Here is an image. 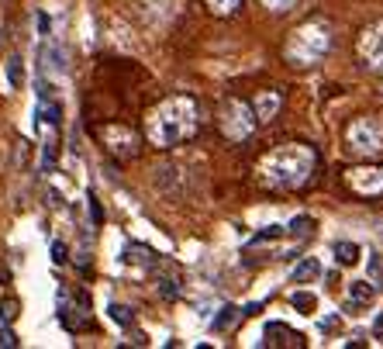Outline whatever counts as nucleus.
<instances>
[{
    "mask_svg": "<svg viewBox=\"0 0 383 349\" xmlns=\"http://www.w3.org/2000/svg\"><path fill=\"white\" fill-rule=\"evenodd\" d=\"M318 166V156L311 145H301V142H290V145H280L273 153H266L255 173H259V184L270 190H297L311 180Z\"/></svg>",
    "mask_w": 383,
    "mask_h": 349,
    "instance_id": "1",
    "label": "nucleus"
},
{
    "mask_svg": "<svg viewBox=\"0 0 383 349\" xmlns=\"http://www.w3.org/2000/svg\"><path fill=\"white\" fill-rule=\"evenodd\" d=\"M259 125L255 121V111L245 104V101H228L225 108H221V135L228 138V142H245L252 128Z\"/></svg>",
    "mask_w": 383,
    "mask_h": 349,
    "instance_id": "4",
    "label": "nucleus"
},
{
    "mask_svg": "<svg viewBox=\"0 0 383 349\" xmlns=\"http://www.w3.org/2000/svg\"><path fill=\"white\" fill-rule=\"evenodd\" d=\"M21 80H25V62H21V55H11L7 59V87H21Z\"/></svg>",
    "mask_w": 383,
    "mask_h": 349,
    "instance_id": "16",
    "label": "nucleus"
},
{
    "mask_svg": "<svg viewBox=\"0 0 383 349\" xmlns=\"http://www.w3.org/2000/svg\"><path fill=\"white\" fill-rule=\"evenodd\" d=\"M262 4H266L270 11H290V7H294V0H262Z\"/></svg>",
    "mask_w": 383,
    "mask_h": 349,
    "instance_id": "26",
    "label": "nucleus"
},
{
    "mask_svg": "<svg viewBox=\"0 0 383 349\" xmlns=\"http://www.w3.org/2000/svg\"><path fill=\"white\" fill-rule=\"evenodd\" d=\"M90 215H94V221H97V225H101V221H104L101 208H97V201H94V197H90Z\"/></svg>",
    "mask_w": 383,
    "mask_h": 349,
    "instance_id": "28",
    "label": "nucleus"
},
{
    "mask_svg": "<svg viewBox=\"0 0 383 349\" xmlns=\"http://www.w3.org/2000/svg\"><path fill=\"white\" fill-rule=\"evenodd\" d=\"M366 280H370L377 291L383 287V260H380V256H373V260H370V277H366Z\"/></svg>",
    "mask_w": 383,
    "mask_h": 349,
    "instance_id": "21",
    "label": "nucleus"
},
{
    "mask_svg": "<svg viewBox=\"0 0 383 349\" xmlns=\"http://www.w3.org/2000/svg\"><path fill=\"white\" fill-rule=\"evenodd\" d=\"M104 142H107V149H111L114 156H121V160H128V156L138 153V138L128 132V128H118V125L104 128Z\"/></svg>",
    "mask_w": 383,
    "mask_h": 349,
    "instance_id": "9",
    "label": "nucleus"
},
{
    "mask_svg": "<svg viewBox=\"0 0 383 349\" xmlns=\"http://www.w3.org/2000/svg\"><path fill=\"white\" fill-rule=\"evenodd\" d=\"M318 277H321V263H318L314 256H307V260H301V263L294 267L290 284H311V280H318Z\"/></svg>",
    "mask_w": 383,
    "mask_h": 349,
    "instance_id": "12",
    "label": "nucleus"
},
{
    "mask_svg": "<svg viewBox=\"0 0 383 349\" xmlns=\"http://www.w3.org/2000/svg\"><path fill=\"white\" fill-rule=\"evenodd\" d=\"M314 228H318V221L307 218V215H297L290 221V232H294V236H314Z\"/></svg>",
    "mask_w": 383,
    "mask_h": 349,
    "instance_id": "18",
    "label": "nucleus"
},
{
    "mask_svg": "<svg viewBox=\"0 0 383 349\" xmlns=\"http://www.w3.org/2000/svg\"><path fill=\"white\" fill-rule=\"evenodd\" d=\"M66 253H70V249H66L62 242H52V260H55V263H66Z\"/></svg>",
    "mask_w": 383,
    "mask_h": 349,
    "instance_id": "25",
    "label": "nucleus"
},
{
    "mask_svg": "<svg viewBox=\"0 0 383 349\" xmlns=\"http://www.w3.org/2000/svg\"><path fill=\"white\" fill-rule=\"evenodd\" d=\"M359 256H362V249L356 242H335V263L338 267H356Z\"/></svg>",
    "mask_w": 383,
    "mask_h": 349,
    "instance_id": "13",
    "label": "nucleus"
},
{
    "mask_svg": "<svg viewBox=\"0 0 383 349\" xmlns=\"http://www.w3.org/2000/svg\"><path fill=\"white\" fill-rule=\"evenodd\" d=\"M345 142H349V149L359 153V156H373V153L383 149V128L373 118H356L345 128Z\"/></svg>",
    "mask_w": 383,
    "mask_h": 349,
    "instance_id": "5",
    "label": "nucleus"
},
{
    "mask_svg": "<svg viewBox=\"0 0 383 349\" xmlns=\"http://www.w3.org/2000/svg\"><path fill=\"white\" fill-rule=\"evenodd\" d=\"M373 301H377V287H373L370 280H353V284H349V304H345V308H349L353 315H359V308H366V304H373Z\"/></svg>",
    "mask_w": 383,
    "mask_h": 349,
    "instance_id": "10",
    "label": "nucleus"
},
{
    "mask_svg": "<svg viewBox=\"0 0 383 349\" xmlns=\"http://www.w3.org/2000/svg\"><path fill=\"white\" fill-rule=\"evenodd\" d=\"M18 315H21V304H18V297H4V301H0V318L11 325L14 318H18Z\"/></svg>",
    "mask_w": 383,
    "mask_h": 349,
    "instance_id": "19",
    "label": "nucleus"
},
{
    "mask_svg": "<svg viewBox=\"0 0 383 349\" xmlns=\"http://www.w3.org/2000/svg\"><path fill=\"white\" fill-rule=\"evenodd\" d=\"M252 111H255V121H270V118H277V111H280V94H259Z\"/></svg>",
    "mask_w": 383,
    "mask_h": 349,
    "instance_id": "11",
    "label": "nucleus"
},
{
    "mask_svg": "<svg viewBox=\"0 0 383 349\" xmlns=\"http://www.w3.org/2000/svg\"><path fill=\"white\" fill-rule=\"evenodd\" d=\"M345 184L359 197H380L383 194V166H356L345 173Z\"/></svg>",
    "mask_w": 383,
    "mask_h": 349,
    "instance_id": "6",
    "label": "nucleus"
},
{
    "mask_svg": "<svg viewBox=\"0 0 383 349\" xmlns=\"http://www.w3.org/2000/svg\"><path fill=\"white\" fill-rule=\"evenodd\" d=\"M321 328H328V332H332V328H338V318H321Z\"/></svg>",
    "mask_w": 383,
    "mask_h": 349,
    "instance_id": "29",
    "label": "nucleus"
},
{
    "mask_svg": "<svg viewBox=\"0 0 383 349\" xmlns=\"http://www.w3.org/2000/svg\"><path fill=\"white\" fill-rule=\"evenodd\" d=\"M0 346H4V349H14V346H18V336H14L11 328H4V332H0Z\"/></svg>",
    "mask_w": 383,
    "mask_h": 349,
    "instance_id": "24",
    "label": "nucleus"
},
{
    "mask_svg": "<svg viewBox=\"0 0 383 349\" xmlns=\"http://www.w3.org/2000/svg\"><path fill=\"white\" fill-rule=\"evenodd\" d=\"M359 59H362L366 66H373V70L383 66V21L370 25L359 35Z\"/></svg>",
    "mask_w": 383,
    "mask_h": 349,
    "instance_id": "8",
    "label": "nucleus"
},
{
    "mask_svg": "<svg viewBox=\"0 0 383 349\" xmlns=\"http://www.w3.org/2000/svg\"><path fill=\"white\" fill-rule=\"evenodd\" d=\"M290 304H294L301 315H314V311H318V297L311 294V291H294V294H290Z\"/></svg>",
    "mask_w": 383,
    "mask_h": 349,
    "instance_id": "14",
    "label": "nucleus"
},
{
    "mask_svg": "<svg viewBox=\"0 0 383 349\" xmlns=\"http://www.w3.org/2000/svg\"><path fill=\"white\" fill-rule=\"evenodd\" d=\"M197 104L190 97H166L162 104H155L145 118V138L155 149H173L179 142L197 135Z\"/></svg>",
    "mask_w": 383,
    "mask_h": 349,
    "instance_id": "2",
    "label": "nucleus"
},
{
    "mask_svg": "<svg viewBox=\"0 0 383 349\" xmlns=\"http://www.w3.org/2000/svg\"><path fill=\"white\" fill-rule=\"evenodd\" d=\"M238 315H242V311H238V308H235V304H225V308H221V311H218V318H214V332H228V328H235V322H238Z\"/></svg>",
    "mask_w": 383,
    "mask_h": 349,
    "instance_id": "15",
    "label": "nucleus"
},
{
    "mask_svg": "<svg viewBox=\"0 0 383 349\" xmlns=\"http://www.w3.org/2000/svg\"><path fill=\"white\" fill-rule=\"evenodd\" d=\"M262 346L266 349H304L307 336L297 332V328H290V325H283V322H270L266 332H262Z\"/></svg>",
    "mask_w": 383,
    "mask_h": 349,
    "instance_id": "7",
    "label": "nucleus"
},
{
    "mask_svg": "<svg viewBox=\"0 0 383 349\" xmlns=\"http://www.w3.org/2000/svg\"><path fill=\"white\" fill-rule=\"evenodd\" d=\"M107 311H111V318H114V322L118 325H131L135 322V315H131V308H125V304H111V308H107Z\"/></svg>",
    "mask_w": 383,
    "mask_h": 349,
    "instance_id": "20",
    "label": "nucleus"
},
{
    "mask_svg": "<svg viewBox=\"0 0 383 349\" xmlns=\"http://www.w3.org/2000/svg\"><path fill=\"white\" fill-rule=\"evenodd\" d=\"M283 232H287L283 225H266L262 232H255L252 239H249V245H262V242H273V239H280Z\"/></svg>",
    "mask_w": 383,
    "mask_h": 349,
    "instance_id": "17",
    "label": "nucleus"
},
{
    "mask_svg": "<svg viewBox=\"0 0 383 349\" xmlns=\"http://www.w3.org/2000/svg\"><path fill=\"white\" fill-rule=\"evenodd\" d=\"M159 284H162V287H159V291H162V297H177L179 294V287H177V280H173V277H162Z\"/></svg>",
    "mask_w": 383,
    "mask_h": 349,
    "instance_id": "23",
    "label": "nucleus"
},
{
    "mask_svg": "<svg viewBox=\"0 0 383 349\" xmlns=\"http://www.w3.org/2000/svg\"><path fill=\"white\" fill-rule=\"evenodd\" d=\"M204 4L214 11V14H221V18H225V14H231V11L242 4V0H204Z\"/></svg>",
    "mask_w": 383,
    "mask_h": 349,
    "instance_id": "22",
    "label": "nucleus"
},
{
    "mask_svg": "<svg viewBox=\"0 0 383 349\" xmlns=\"http://www.w3.org/2000/svg\"><path fill=\"white\" fill-rule=\"evenodd\" d=\"M259 311H262V301H252V304H245L242 315H259Z\"/></svg>",
    "mask_w": 383,
    "mask_h": 349,
    "instance_id": "27",
    "label": "nucleus"
},
{
    "mask_svg": "<svg viewBox=\"0 0 383 349\" xmlns=\"http://www.w3.org/2000/svg\"><path fill=\"white\" fill-rule=\"evenodd\" d=\"M332 49V25L314 18V21H304L290 35L287 42V59L294 66H314L318 59H325V52Z\"/></svg>",
    "mask_w": 383,
    "mask_h": 349,
    "instance_id": "3",
    "label": "nucleus"
}]
</instances>
